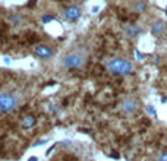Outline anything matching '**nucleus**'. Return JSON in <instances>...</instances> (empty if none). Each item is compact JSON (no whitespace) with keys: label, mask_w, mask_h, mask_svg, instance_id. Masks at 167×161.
<instances>
[{"label":"nucleus","mask_w":167,"mask_h":161,"mask_svg":"<svg viewBox=\"0 0 167 161\" xmlns=\"http://www.w3.org/2000/svg\"><path fill=\"white\" fill-rule=\"evenodd\" d=\"M158 161H167V152H164V154H161V155L158 157Z\"/></svg>","instance_id":"15"},{"label":"nucleus","mask_w":167,"mask_h":161,"mask_svg":"<svg viewBox=\"0 0 167 161\" xmlns=\"http://www.w3.org/2000/svg\"><path fill=\"white\" fill-rule=\"evenodd\" d=\"M145 111H147L150 116H152V117H157V111H155L154 106H147V107H145Z\"/></svg>","instance_id":"12"},{"label":"nucleus","mask_w":167,"mask_h":161,"mask_svg":"<svg viewBox=\"0 0 167 161\" xmlns=\"http://www.w3.org/2000/svg\"><path fill=\"white\" fill-rule=\"evenodd\" d=\"M145 9H147V1L139 0V1L135 3V10H136V12H144Z\"/></svg>","instance_id":"11"},{"label":"nucleus","mask_w":167,"mask_h":161,"mask_svg":"<svg viewBox=\"0 0 167 161\" xmlns=\"http://www.w3.org/2000/svg\"><path fill=\"white\" fill-rule=\"evenodd\" d=\"M4 62L6 63H10V57H4Z\"/></svg>","instance_id":"21"},{"label":"nucleus","mask_w":167,"mask_h":161,"mask_svg":"<svg viewBox=\"0 0 167 161\" xmlns=\"http://www.w3.org/2000/svg\"><path fill=\"white\" fill-rule=\"evenodd\" d=\"M18 106V97L10 92H0V111L9 113L13 111Z\"/></svg>","instance_id":"3"},{"label":"nucleus","mask_w":167,"mask_h":161,"mask_svg":"<svg viewBox=\"0 0 167 161\" xmlns=\"http://www.w3.org/2000/svg\"><path fill=\"white\" fill-rule=\"evenodd\" d=\"M28 161H38V158H37V157H30Z\"/></svg>","instance_id":"19"},{"label":"nucleus","mask_w":167,"mask_h":161,"mask_svg":"<svg viewBox=\"0 0 167 161\" xmlns=\"http://www.w3.org/2000/svg\"><path fill=\"white\" fill-rule=\"evenodd\" d=\"M164 28H166V24H164L163 21H155V22L151 25V32H152L154 35H160V34L164 31Z\"/></svg>","instance_id":"7"},{"label":"nucleus","mask_w":167,"mask_h":161,"mask_svg":"<svg viewBox=\"0 0 167 161\" xmlns=\"http://www.w3.org/2000/svg\"><path fill=\"white\" fill-rule=\"evenodd\" d=\"M21 21H22V16H21V13H12V15L9 16V22H10V24H13V25H18V24H21Z\"/></svg>","instance_id":"10"},{"label":"nucleus","mask_w":167,"mask_h":161,"mask_svg":"<svg viewBox=\"0 0 167 161\" xmlns=\"http://www.w3.org/2000/svg\"><path fill=\"white\" fill-rule=\"evenodd\" d=\"M85 63V56L81 51H70L63 56L62 65L65 69H79Z\"/></svg>","instance_id":"2"},{"label":"nucleus","mask_w":167,"mask_h":161,"mask_svg":"<svg viewBox=\"0 0 167 161\" xmlns=\"http://www.w3.org/2000/svg\"><path fill=\"white\" fill-rule=\"evenodd\" d=\"M79 16H81V9L78 6H69V7H66L63 10V18L66 19V21L73 22V21L79 19Z\"/></svg>","instance_id":"4"},{"label":"nucleus","mask_w":167,"mask_h":161,"mask_svg":"<svg viewBox=\"0 0 167 161\" xmlns=\"http://www.w3.org/2000/svg\"><path fill=\"white\" fill-rule=\"evenodd\" d=\"M135 56H136V57H138V59H139V60H141V59H142V57H144V56H142V53H141V51H139V50H135Z\"/></svg>","instance_id":"16"},{"label":"nucleus","mask_w":167,"mask_h":161,"mask_svg":"<svg viewBox=\"0 0 167 161\" xmlns=\"http://www.w3.org/2000/svg\"><path fill=\"white\" fill-rule=\"evenodd\" d=\"M35 1H37V0H30V4H28V6H34V4H35Z\"/></svg>","instance_id":"20"},{"label":"nucleus","mask_w":167,"mask_h":161,"mask_svg":"<svg viewBox=\"0 0 167 161\" xmlns=\"http://www.w3.org/2000/svg\"><path fill=\"white\" fill-rule=\"evenodd\" d=\"M136 107H138V103H136V100L132 98V97L125 98V100L122 101V104H120L122 111H125V113H134L135 110H136Z\"/></svg>","instance_id":"5"},{"label":"nucleus","mask_w":167,"mask_h":161,"mask_svg":"<svg viewBox=\"0 0 167 161\" xmlns=\"http://www.w3.org/2000/svg\"><path fill=\"white\" fill-rule=\"evenodd\" d=\"M46 141H47L46 138H44V139H40V141H37V142L34 143V146H40V145H43V143L46 142Z\"/></svg>","instance_id":"14"},{"label":"nucleus","mask_w":167,"mask_h":161,"mask_svg":"<svg viewBox=\"0 0 167 161\" xmlns=\"http://www.w3.org/2000/svg\"><path fill=\"white\" fill-rule=\"evenodd\" d=\"M34 53L37 54L38 57H43V59H49L51 56V49L49 46H44V44H41V46H37L35 49H34Z\"/></svg>","instance_id":"6"},{"label":"nucleus","mask_w":167,"mask_h":161,"mask_svg":"<svg viewBox=\"0 0 167 161\" xmlns=\"http://www.w3.org/2000/svg\"><path fill=\"white\" fill-rule=\"evenodd\" d=\"M53 19H54V16H53V15H46V16H43V19H41V21H43L44 24H47V22H50V21H53Z\"/></svg>","instance_id":"13"},{"label":"nucleus","mask_w":167,"mask_h":161,"mask_svg":"<svg viewBox=\"0 0 167 161\" xmlns=\"http://www.w3.org/2000/svg\"><path fill=\"white\" fill-rule=\"evenodd\" d=\"M110 157H112V158H119V154H117V152H115V151H113V152L110 154Z\"/></svg>","instance_id":"17"},{"label":"nucleus","mask_w":167,"mask_h":161,"mask_svg":"<svg viewBox=\"0 0 167 161\" xmlns=\"http://www.w3.org/2000/svg\"><path fill=\"white\" fill-rule=\"evenodd\" d=\"M107 69L112 73H116V75H128L132 72V63L126 59H122V57H113L107 62Z\"/></svg>","instance_id":"1"},{"label":"nucleus","mask_w":167,"mask_h":161,"mask_svg":"<svg viewBox=\"0 0 167 161\" xmlns=\"http://www.w3.org/2000/svg\"><path fill=\"white\" fill-rule=\"evenodd\" d=\"M98 10H100V6H94V7H92V12H94V13H97Z\"/></svg>","instance_id":"18"},{"label":"nucleus","mask_w":167,"mask_h":161,"mask_svg":"<svg viewBox=\"0 0 167 161\" xmlns=\"http://www.w3.org/2000/svg\"><path fill=\"white\" fill-rule=\"evenodd\" d=\"M125 31H126V34L131 37V38H135V37H138V34L141 32V26H138V25H126L125 26Z\"/></svg>","instance_id":"8"},{"label":"nucleus","mask_w":167,"mask_h":161,"mask_svg":"<svg viewBox=\"0 0 167 161\" xmlns=\"http://www.w3.org/2000/svg\"><path fill=\"white\" fill-rule=\"evenodd\" d=\"M34 123H35V119H34L33 116H27L25 119H22V127H24V129L33 127Z\"/></svg>","instance_id":"9"}]
</instances>
